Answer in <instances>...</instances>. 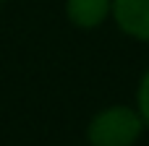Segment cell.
Masks as SVG:
<instances>
[{
	"label": "cell",
	"instance_id": "obj_4",
	"mask_svg": "<svg viewBox=\"0 0 149 146\" xmlns=\"http://www.w3.org/2000/svg\"><path fill=\"white\" fill-rule=\"evenodd\" d=\"M136 110H139L144 125L149 128V68L144 71V76L139 81V89H136Z\"/></svg>",
	"mask_w": 149,
	"mask_h": 146
},
{
	"label": "cell",
	"instance_id": "obj_2",
	"mask_svg": "<svg viewBox=\"0 0 149 146\" xmlns=\"http://www.w3.org/2000/svg\"><path fill=\"white\" fill-rule=\"evenodd\" d=\"M110 16L126 37L149 42V0H113Z\"/></svg>",
	"mask_w": 149,
	"mask_h": 146
},
{
	"label": "cell",
	"instance_id": "obj_5",
	"mask_svg": "<svg viewBox=\"0 0 149 146\" xmlns=\"http://www.w3.org/2000/svg\"><path fill=\"white\" fill-rule=\"evenodd\" d=\"M0 3H3V0H0Z\"/></svg>",
	"mask_w": 149,
	"mask_h": 146
},
{
	"label": "cell",
	"instance_id": "obj_1",
	"mask_svg": "<svg viewBox=\"0 0 149 146\" xmlns=\"http://www.w3.org/2000/svg\"><path fill=\"white\" fill-rule=\"evenodd\" d=\"M144 131L147 125L136 107L110 104L89 120L86 138L92 146H134Z\"/></svg>",
	"mask_w": 149,
	"mask_h": 146
},
{
	"label": "cell",
	"instance_id": "obj_3",
	"mask_svg": "<svg viewBox=\"0 0 149 146\" xmlns=\"http://www.w3.org/2000/svg\"><path fill=\"white\" fill-rule=\"evenodd\" d=\"M113 0H65V16L76 29H97L110 18Z\"/></svg>",
	"mask_w": 149,
	"mask_h": 146
}]
</instances>
